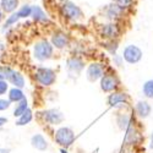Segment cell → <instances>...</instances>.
<instances>
[{
	"label": "cell",
	"mask_w": 153,
	"mask_h": 153,
	"mask_svg": "<svg viewBox=\"0 0 153 153\" xmlns=\"http://www.w3.org/2000/svg\"><path fill=\"white\" fill-rule=\"evenodd\" d=\"M58 12L65 21L72 23L79 22L85 17L82 9L71 0H60L58 4Z\"/></svg>",
	"instance_id": "cell-1"
},
{
	"label": "cell",
	"mask_w": 153,
	"mask_h": 153,
	"mask_svg": "<svg viewBox=\"0 0 153 153\" xmlns=\"http://www.w3.org/2000/svg\"><path fill=\"white\" fill-rule=\"evenodd\" d=\"M123 33L121 22H103L98 26V34L103 38L104 41L110 39H119Z\"/></svg>",
	"instance_id": "cell-2"
},
{
	"label": "cell",
	"mask_w": 153,
	"mask_h": 153,
	"mask_svg": "<svg viewBox=\"0 0 153 153\" xmlns=\"http://www.w3.org/2000/svg\"><path fill=\"white\" fill-rule=\"evenodd\" d=\"M54 55V47L52 45L50 41L48 39H41L38 41L33 47V56L38 61H47L52 59Z\"/></svg>",
	"instance_id": "cell-3"
},
{
	"label": "cell",
	"mask_w": 153,
	"mask_h": 153,
	"mask_svg": "<svg viewBox=\"0 0 153 153\" xmlns=\"http://www.w3.org/2000/svg\"><path fill=\"white\" fill-rule=\"evenodd\" d=\"M99 86L100 90L104 93H113L118 91V88L120 87V80L117 76V74L113 71V68L107 69L104 76L99 80Z\"/></svg>",
	"instance_id": "cell-4"
},
{
	"label": "cell",
	"mask_w": 153,
	"mask_h": 153,
	"mask_svg": "<svg viewBox=\"0 0 153 153\" xmlns=\"http://www.w3.org/2000/svg\"><path fill=\"white\" fill-rule=\"evenodd\" d=\"M75 132L69 126H61L55 131L54 140L61 148H69L75 142Z\"/></svg>",
	"instance_id": "cell-5"
},
{
	"label": "cell",
	"mask_w": 153,
	"mask_h": 153,
	"mask_svg": "<svg viewBox=\"0 0 153 153\" xmlns=\"http://www.w3.org/2000/svg\"><path fill=\"white\" fill-rule=\"evenodd\" d=\"M107 69L108 68L105 66V64L100 61H92L86 68V77L90 82L94 83L103 77L104 74L107 72Z\"/></svg>",
	"instance_id": "cell-6"
},
{
	"label": "cell",
	"mask_w": 153,
	"mask_h": 153,
	"mask_svg": "<svg viewBox=\"0 0 153 153\" xmlns=\"http://www.w3.org/2000/svg\"><path fill=\"white\" fill-rule=\"evenodd\" d=\"M36 81L43 87H49L55 83L56 72L50 68H38L36 70Z\"/></svg>",
	"instance_id": "cell-7"
},
{
	"label": "cell",
	"mask_w": 153,
	"mask_h": 153,
	"mask_svg": "<svg viewBox=\"0 0 153 153\" xmlns=\"http://www.w3.org/2000/svg\"><path fill=\"white\" fill-rule=\"evenodd\" d=\"M85 66H86L85 60L79 55H72L66 59V71L72 79L79 77L85 70Z\"/></svg>",
	"instance_id": "cell-8"
},
{
	"label": "cell",
	"mask_w": 153,
	"mask_h": 153,
	"mask_svg": "<svg viewBox=\"0 0 153 153\" xmlns=\"http://www.w3.org/2000/svg\"><path fill=\"white\" fill-rule=\"evenodd\" d=\"M121 55L124 58V61L130 64V65H135V64H137L142 60L143 52H142L141 48L135 45V44H127L124 47Z\"/></svg>",
	"instance_id": "cell-9"
},
{
	"label": "cell",
	"mask_w": 153,
	"mask_h": 153,
	"mask_svg": "<svg viewBox=\"0 0 153 153\" xmlns=\"http://www.w3.org/2000/svg\"><path fill=\"white\" fill-rule=\"evenodd\" d=\"M126 14H127V12H125L119 5H117L114 1L108 4L103 9V17H104V20L105 21H110V22H121Z\"/></svg>",
	"instance_id": "cell-10"
},
{
	"label": "cell",
	"mask_w": 153,
	"mask_h": 153,
	"mask_svg": "<svg viewBox=\"0 0 153 153\" xmlns=\"http://www.w3.org/2000/svg\"><path fill=\"white\" fill-rule=\"evenodd\" d=\"M50 43L54 47V49H58V50H64L70 47L71 44V39L68 33H65L64 31H54L50 36Z\"/></svg>",
	"instance_id": "cell-11"
},
{
	"label": "cell",
	"mask_w": 153,
	"mask_h": 153,
	"mask_svg": "<svg viewBox=\"0 0 153 153\" xmlns=\"http://www.w3.org/2000/svg\"><path fill=\"white\" fill-rule=\"evenodd\" d=\"M130 96L126 92L115 91L113 93H109L108 96V104L111 108H124L126 104H129Z\"/></svg>",
	"instance_id": "cell-12"
},
{
	"label": "cell",
	"mask_w": 153,
	"mask_h": 153,
	"mask_svg": "<svg viewBox=\"0 0 153 153\" xmlns=\"http://www.w3.org/2000/svg\"><path fill=\"white\" fill-rule=\"evenodd\" d=\"M0 72L4 76V79H6L9 82H11L15 87L22 88L25 86V79L20 72L12 70L10 68H1L0 69Z\"/></svg>",
	"instance_id": "cell-13"
},
{
	"label": "cell",
	"mask_w": 153,
	"mask_h": 153,
	"mask_svg": "<svg viewBox=\"0 0 153 153\" xmlns=\"http://www.w3.org/2000/svg\"><path fill=\"white\" fill-rule=\"evenodd\" d=\"M42 118H43V120L45 123H48L50 125H60L64 120H65L64 114L59 109H48V110H44L42 113Z\"/></svg>",
	"instance_id": "cell-14"
},
{
	"label": "cell",
	"mask_w": 153,
	"mask_h": 153,
	"mask_svg": "<svg viewBox=\"0 0 153 153\" xmlns=\"http://www.w3.org/2000/svg\"><path fill=\"white\" fill-rule=\"evenodd\" d=\"M134 109H135L136 115H137L140 119H147V118L151 115V113H152V107H151V104L148 103L147 100H143V99L137 100Z\"/></svg>",
	"instance_id": "cell-15"
},
{
	"label": "cell",
	"mask_w": 153,
	"mask_h": 153,
	"mask_svg": "<svg viewBox=\"0 0 153 153\" xmlns=\"http://www.w3.org/2000/svg\"><path fill=\"white\" fill-rule=\"evenodd\" d=\"M115 121H117L118 127L121 131H126L131 125L135 124L132 120V117L127 113H118L115 117Z\"/></svg>",
	"instance_id": "cell-16"
},
{
	"label": "cell",
	"mask_w": 153,
	"mask_h": 153,
	"mask_svg": "<svg viewBox=\"0 0 153 153\" xmlns=\"http://www.w3.org/2000/svg\"><path fill=\"white\" fill-rule=\"evenodd\" d=\"M31 19L34 22H42V23H48L49 22V16L44 11V9L39 5H32V14Z\"/></svg>",
	"instance_id": "cell-17"
},
{
	"label": "cell",
	"mask_w": 153,
	"mask_h": 153,
	"mask_svg": "<svg viewBox=\"0 0 153 153\" xmlns=\"http://www.w3.org/2000/svg\"><path fill=\"white\" fill-rule=\"evenodd\" d=\"M31 145L33 148H36L38 151H45V149H48V146H49L45 137L41 134H36L31 137Z\"/></svg>",
	"instance_id": "cell-18"
},
{
	"label": "cell",
	"mask_w": 153,
	"mask_h": 153,
	"mask_svg": "<svg viewBox=\"0 0 153 153\" xmlns=\"http://www.w3.org/2000/svg\"><path fill=\"white\" fill-rule=\"evenodd\" d=\"M125 132H126L125 134V142L127 145H135V143H137L140 141V137H141V136H140V132L136 129L135 124L131 125Z\"/></svg>",
	"instance_id": "cell-19"
},
{
	"label": "cell",
	"mask_w": 153,
	"mask_h": 153,
	"mask_svg": "<svg viewBox=\"0 0 153 153\" xmlns=\"http://www.w3.org/2000/svg\"><path fill=\"white\" fill-rule=\"evenodd\" d=\"M0 7L5 14H12L19 10L20 0H0Z\"/></svg>",
	"instance_id": "cell-20"
},
{
	"label": "cell",
	"mask_w": 153,
	"mask_h": 153,
	"mask_svg": "<svg viewBox=\"0 0 153 153\" xmlns=\"http://www.w3.org/2000/svg\"><path fill=\"white\" fill-rule=\"evenodd\" d=\"M103 47L107 52L111 55L118 54V49H119V39H110V41H104Z\"/></svg>",
	"instance_id": "cell-21"
},
{
	"label": "cell",
	"mask_w": 153,
	"mask_h": 153,
	"mask_svg": "<svg viewBox=\"0 0 153 153\" xmlns=\"http://www.w3.org/2000/svg\"><path fill=\"white\" fill-rule=\"evenodd\" d=\"M25 98H26V97H25L23 92L21 91V88L14 87V88H11V90L9 91V100L10 102H15V103H19V102H21Z\"/></svg>",
	"instance_id": "cell-22"
},
{
	"label": "cell",
	"mask_w": 153,
	"mask_h": 153,
	"mask_svg": "<svg viewBox=\"0 0 153 153\" xmlns=\"http://www.w3.org/2000/svg\"><path fill=\"white\" fill-rule=\"evenodd\" d=\"M142 96L147 99H153V79L147 80L142 85Z\"/></svg>",
	"instance_id": "cell-23"
},
{
	"label": "cell",
	"mask_w": 153,
	"mask_h": 153,
	"mask_svg": "<svg viewBox=\"0 0 153 153\" xmlns=\"http://www.w3.org/2000/svg\"><path fill=\"white\" fill-rule=\"evenodd\" d=\"M117 5H119L125 12H130L136 5V0H113Z\"/></svg>",
	"instance_id": "cell-24"
},
{
	"label": "cell",
	"mask_w": 153,
	"mask_h": 153,
	"mask_svg": "<svg viewBox=\"0 0 153 153\" xmlns=\"http://www.w3.org/2000/svg\"><path fill=\"white\" fill-rule=\"evenodd\" d=\"M33 119V114H32V110L28 108L26 111H25L22 115L19 118V120L16 121V125L19 126H22V125H27L28 123H31Z\"/></svg>",
	"instance_id": "cell-25"
},
{
	"label": "cell",
	"mask_w": 153,
	"mask_h": 153,
	"mask_svg": "<svg viewBox=\"0 0 153 153\" xmlns=\"http://www.w3.org/2000/svg\"><path fill=\"white\" fill-rule=\"evenodd\" d=\"M17 14L20 16V19H28L31 17V14H32V5L30 4H23L19 7L17 10Z\"/></svg>",
	"instance_id": "cell-26"
},
{
	"label": "cell",
	"mask_w": 153,
	"mask_h": 153,
	"mask_svg": "<svg viewBox=\"0 0 153 153\" xmlns=\"http://www.w3.org/2000/svg\"><path fill=\"white\" fill-rule=\"evenodd\" d=\"M28 109V104H27V99L25 98V99H22L21 102H19L17 103V105H16V108H15V110H14V117H17V118H20L22 114L25 113Z\"/></svg>",
	"instance_id": "cell-27"
},
{
	"label": "cell",
	"mask_w": 153,
	"mask_h": 153,
	"mask_svg": "<svg viewBox=\"0 0 153 153\" xmlns=\"http://www.w3.org/2000/svg\"><path fill=\"white\" fill-rule=\"evenodd\" d=\"M19 20H21V19H20V16H19V14H17V11L10 14V16H7V19H6L5 23H4V26H3V31L7 30L9 27L12 26V25H15L16 22H19Z\"/></svg>",
	"instance_id": "cell-28"
},
{
	"label": "cell",
	"mask_w": 153,
	"mask_h": 153,
	"mask_svg": "<svg viewBox=\"0 0 153 153\" xmlns=\"http://www.w3.org/2000/svg\"><path fill=\"white\" fill-rule=\"evenodd\" d=\"M111 60H113V64H114V65H115L117 68H121L123 64H124V58H123V55H120V54L113 55Z\"/></svg>",
	"instance_id": "cell-29"
},
{
	"label": "cell",
	"mask_w": 153,
	"mask_h": 153,
	"mask_svg": "<svg viewBox=\"0 0 153 153\" xmlns=\"http://www.w3.org/2000/svg\"><path fill=\"white\" fill-rule=\"evenodd\" d=\"M7 88H9L7 81H5V80H0V96H1V94H5V93H6Z\"/></svg>",
	"instance_id": "cell-30"
},
{
	"label": "cell",
	"mask_w": 153,
	"mask_h": 153,
	"mask_svg": "<svg viewBox=\"0 0 153 153\" xmlns=\"http://www.w3.org/2000/svg\"><path fill=\"white\" fill-rule=\"evenodd\" d=\"M11 104L10 100H6V99H0V111L1 110H6Z\"/></svg>",
	"instance_id": "cell-31"
},
{
	"label": "cell",
	"mask_w": 153,
	"mask_h": 153,
	"mask_svg": "<svg viewBox=\"0 0 153 153\" xmlns=\"http://www.w3.org/2000/svg\"><path fill=\"white\" fill-rule=\"evenodd\" d=\"M149 148L153 149V131L151 132V136H149Z\"/></svg>",
	"instance_id": "cell-32"
},
{
	"label": "cell",
	"mask_w": 153,
	"mask_h": 153,
	"mask_svg": "<svg viewBox=\"0 0 153 153\" xmlns=\"http://www.w3.org/2000/svg\"><path fill=\"white\" fill-rule=\"evenodd\" d=\"M6 123H7V119L6 118H0V126H3Z\"/></svg>",
	"instance_id": "cell-33"
},
{
	"label": "cell",
	"mask_w": 153,
	"mask_h": 153,
	"mask_svg": "<svg viewBox=\"0 0 153 153\" xmlns=\"http://www.w3.org/2000/svg\"><path fill=\"white\" fill-rule=\"evenodd\" d=\"M0 153H11L9 148H0Z\"/></svg>",
	"instance_id": "cell-34"
},
{
	"label": "cell",
	"mask_w": 153,
	"mask_h": 153,
	"mask_svg": "<svg viewBox=\"0 0 153 153\" xmlns=\"http://www.w3.org/2000/svg\"><path fill=\"white\" fill-rule=\"evenodd\" d=\"M4 14L5 12L1 10V7H0V23H1V21H3V19H4Z\"/></svg>",
	"instance_id": "cell-35"
},
{
	"label": "cell",
	"mask_w": 153,
	"mask_h": 153,
	"mask_svg": "<svg viewBox=\"0 0 153 153\" xmlns=\"http://www.w3.org/2000/svg\"><path fill=\"white\" fill-rule=\"evenodd\" d=\"M60 153H69V152H68L66 148H61V149H60Z\"/></svg>",
	"instance_id": "cell-36"
},
{
	"label": "cell",
	"mask_w": 153,
	"mask_h": 153,
	"mask_svg": "<svg viewBox=\"0 0 153 153\" xmlns=\"http://www.w3.org/2000/svg\"><path fill=\"white\" fill-rule=\"evenodd\" d=\"M0 80H4V76L1 75V72H0Z\"/></svg>",
	"instance_id": "cell-37"
}]
</instances>
